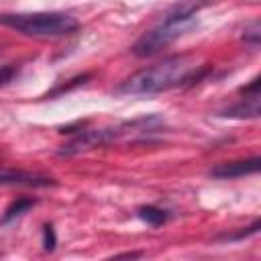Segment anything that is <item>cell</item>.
Wrapping results in <instances>:
<instances>
[{
    "instance_id": "obj_1",
    "label": "cell",
    "mask_w": 261,
    "mask_h": 261,
    "mask_svg": "<svg viewBox=\"0 0 261 261\" xmlns=\"http://www.w3.org/2000/svg\"><path fill=\"white\" fill-rule=\"evenodd\" d=\"M210 73V65H196L190 55H171L155 65L143 67L128 75L118 88L116 94L128 96H151L159 92H167L177 86L196 84L204 75Z\"/></svg>"
},
{
    "instance_id": "obj_13",
    "label": "cell",
    "mask_w": 261,
    "mask_h": 261,
    "mask_svg": "<svg viewBox=\"0 0 261 261\" xmlns=\"http://www.w3.org/2000/svg\"><path fill=\"white\" fill-rule=\"evenodd\" d=\"M143 253L141 251H137V253H120V255H116V257H141Z\"/></svg>"
},
{
    "instance_id": "obj_2",
    "label": "cell",
    "mask_w": 261,
    "mask_h": 261,
    "mask_svg": "<svg viewBox=\"0 0 261 261\" xmlns=\"http://www.w3.org/2000/svg\"><path fill=\"white\" fill-rule=\"evenodd\" d=\"M204 4H206L204 0H184L181 4H175L173 8H169L161 18V22L155 24L151 31H147L133 45V53L137 57H149L159 53L167 45H171L177 37H181L188 29L194 27L196 22L194 18Z\"/></svg>"
},
{
    "instance_id": "obj_5",
    "label": "cell",
    "mask_w": 261,
    "mask_h": 261,
    "mask_svg": "<svg viewBox=\"0 0 261 261\" xmlns=\"http://www.w3.org/2000/svg\"><path fill=\"white\" fill-rule=\"evenodd\" d=\"M259 157H251V159H243V161H228V163H220L216 167L210 169L212 177L218 179H232V177H243L249 173H257L259 171Z\"/></svg>"
},
{
    "instance_id": "obj_6",
    "label": "cell",
    "mask_w": 261,
    "mask_h": 261,
    "mask_svg": "<svg viewBox=\"0 0 261 261\" xmlns=\"http://www.w3.org/2000/svg\"><path fill=\"white\" fill-rule=\"evenodd\" d=\"M0 184H8V186H51L55 184L51 177L39 175V173H31V171H14V169H0Z\"/></svg>"
},
{
    "instance_id": "obj_3",
    "label": "cell",
    "mask_w": 261,
    "mask_h": 261,
    "mask_svg": "<svg viewBox=\"0 0 261 261\" xmlns=\"http://www.w3.org/2000/svg\"><path fill=\"white\" fill-rule=\"evenodd\" d=\"M0 24L10 27L27 37H65L75 33L80 27V22L65 12L0 14Z\"/></svg>"
},
{
    "instance_id": "obj_7",
    "label": "cell",
    "mask_w": 261,
    "mask_h": 261,
    "mask_svg": "<svg viewBox=\"0 0 261 261\" xmlns=\"http://www.w3.org/2000/svg\"><path fill=\"white\" fill-rule=\"evenodd\" d=\"M222 116H232V118H255V116H259V94L247 96L237 106H230L228 110H224Z\"/></svg>"
},
{
    "instance_id": "obj_4",
    "label": "cell",
    "mask_w": 261,
    "mask_h": 261,
    "mask_svg": "<svg viewBox=\"0 0 261 261\" xmlns=\"http://www.w3.org/2000/svg\"><path fill=\"white\" fill-rule=\"evenodd\" d=\"M130 126V122L126 124H118V126H108V128H92V130H82L77 137H73L67 145H63V149H59V155H75L100 145H106L110 141H114L118 135L124 133V128Z\"/></svg>"
},
{
    "instance_id": "obj_8",
    "label": "cell",
    "mask_w": 261,
    "mask_h": 261,
    "mask_svg": "<svg viewBox=\"0 0 261 261\" xmlns=\"http://www.w3.org/2000/svg\"><path fill=\"white\" fill-rule=\"evenodd\" d=\"M137 214L149 226H161V224H165L169 220V212L163 210V208H157V206H141L137 210Z\"/></svg>"
},
{
    "instance_id": "obj_10",
    "label": "cell",
    "mask_w": 261,
    "mask_h": 261,
    "mask_svg": "<svg viewBox=\"0 0 261 261\" xmlns=\"http://www.w3.org/2000/svg\"><path fill=\"white\" fill-rule=\"evenodd\" d=\"M243 39L245 41H251V43H259V39H261V29H259V20H253L251 24H249V29H245V35H243Z\"/></svg>"
},
{
    "instance_id": "obj_12",
    "label": "cell",
    "mask_w": 261,
    "mask_h": 261,
    "mask_svg": "<svg viewBox=\"0 0 261 261\" xmlns=\"http://www.w3.org/2000/svg\"><path fill=\"white\" fill-rule=\"evenodd\" d=\"M18 73L16 65H2L0 67V86H6L8 82H12V77Z\"/></svg>"
},
{
    "instance_id": "obj_9",
    "label": "cell",
    "mask_w": 261,
    "mask_h": 261,
    "mask_svg": "<svg viewBox=\"0 0 261 261\" xmlns=\"http://www.w3.org/2000/svg\"><path fill=\"white\" fill-rule=\"evenodd\" d=\"M35 206V200L33 198H18V200H14L6 210H4V216H2V224H8L10 220H14L16 216H20V214H24L29 208H33Z\"/></svg>"
},
{
    "instance_id": "obj_11",
    "label": "cell",
    "mask_w": 261,
    "mask_h": 261,
    "mask_svg": "<svg viewBox=\"0 0 261 261\" xmlns=\"http://www.w3.org/2000/svg\"><path fill=\"white\" fill-rule=\"evenodd\" d=\"M55 230H53V226L51 224H47L45 228H43V247H45V251H53L55 249Z\"/></svg>"
}]
</instances>
